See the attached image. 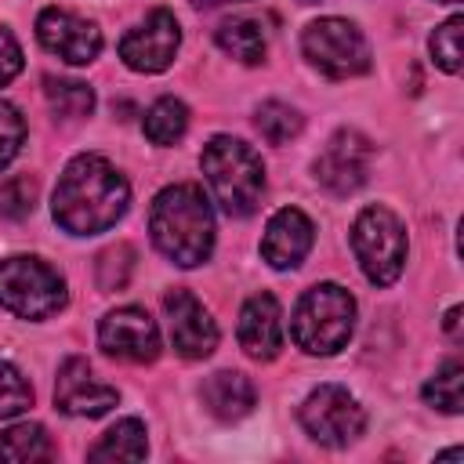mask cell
<instances>
[{"mask_svg":"<svg viewBox=\"0 0 464 464\" xmlns=\"http://www.w3.org/2000/svg\"><path fill=\"white\" fill-rule=\"evenodd\" d=\"M130 272H134V250L127 243H116L98 257V286L102 290H123Z\"/></svg>","mask_w":464,"mask_h":464,"instance_id":"484cf974","label":"cell"},{"mask_svg":"<svg viewBox=\"0 0 464 464\" xmlns=\"http://www.w3.org/2000/svg\"><path fill=\"white\" fill-rule=\"evenodd\" d=\"M279 301L272 294H254L239 312V344L250 359H276L283 348Z\"/></svg>","mask_w":464,"mask_h":464,"instance_id":"2e32d148","label":"cell"},{"mask_svg":"<svg viewBox=\"0 0 464 464\" xmlns=\"http://www.w3.org/2000/svg\"><path fill=\"white\" fill-rule=\"evenodd\" d=\"M116 399H120V392L102 384L87 359L72 355V359L62 362L58 381H54V406L62 413H69V417H102L116 406Z\"/></svg>","mask_w":464,"mask_h":464,"instance_id":"5bb4252c","label":"cell"},{"mask_svg":"<svg viewBox=\"0 0 464 464\" xmlns=\"http://www.w3.org/2000/svg\"><path fill=\"white\" fill-rule=\"evenodd\" d=\"M352 250L373 286H392L406 265V228L388 207H366L352 225Z\"/></svg>","mask_w":464,"mask_h":464,"instance_id":"8992f818","label":"cell"},{"mask_svg":"<svg viewBox=\"0 0 464 464\" xmlns=\"http://www.w3.org/2000/svg\"><path fill=\"white\" fill-rule=\"evenodd\" d=\"M33 207H36V181L29 174H14L0 185V214L4 218L18 221V218L33 214Z\"/></svg>","mask_w":464,"mask_h":464,"instance_id":"4316f807","label":"cell"},{"mask_svg":"<svg viewBox=\"0 0 464 464\" xmlns=\"http://www.w3.org/2000/svg\"><path fill=\"white\" fill-rule=\"evenodd\" d=\"M127 203H130L127 178L105 156L83 152L65 163L54 185L51 214L72 236H98L127 214Z\"/></svg>","mask_w":464,"mask_h":464,"instance_id":"6da1fadb","label":"cell"},{"mask_svg":"<svg viewBox=\"0 0 464 464\" xmlns=\"http://www.w3.org/2000/svg\"><path fill=\"white\" fill-rule=\"evenodd\" d=\"M424 402L442 410V413H460L464 410V366L450 359L428 384H424Z\"/></svg>","mask_w":464,"mask_h":464,"instance_id":"603a6c76","label":"cell"},{"mask_svg":"<svg viewBox=\"0 0 464 464\" xmlns=\"http://www.w3.org/2000/svg\"><path fill=\"white\" fill-rule=\"evenodd\" d=\"M98 344L127 362H152L160 355V330L145 308H116L98 323Z\"/></svg>","mask_w":464,"mask_h":464,"instance_id":"4fadbf2b","label":"cell"},{"mask_svg":"<svg viewBox=\"0 0 464 464\" xmlns=\"http://www.w3.org/2000/svg\"><path fill=\"white\" fill-rule=\"evenodd\" d=\"M149 232L163 257L196 268L214 250V210L199 185H167L149 210Z\"/></svg>","mask_w":464,"mask_h":464,"instance_id":"7a4b0ae2","label":"cell"},{"mask_svg":"<svg viewBox=\"0 0 464 464\" xmlns=\"http://www.w3.org/2000/svg\"><path fill=\"white\" fill-rule=\"evenodd\" d=\"M54 457V446L44 431V424H11L7 431H0V460H11V464H33V460H51Z\"/></svg>","mask_w":464,"mask_h":464,"instance_id":"ffe728a7","label":"cell"},{"mask_svg":"<svg viewBox=\"0 0 464 464\" xmlns=\"http://www.w3.org/2000/svg\"><path fill=\"white\" fill-rule=\"evenodd\" d=\"M460 29H464V18L460 14H453V18H446L435 33H431V58H435V65L442 69V72H460Z\"/></svg>","mask_w":464,"mask_h":464,"instance_id":"d4e9b609","label":"cell"},{"mask_svg":"<svg viewBox=\"0 0 464 464\" xmlns=\"http://www.w3.org/2000/svg\"><path fill=\"white\" fill-rule=\"evenodd\" d=\"M301 428L323 446H348L366 431V410L341 384H319L301 402Z\"/></svg>","mask_w":464,"mask_h":464,"instance_id":"ba28073f","label":"cell"},{"mask_svg":"<svg viewBox=\"0 0 464 464\" xmlns=\"http://www.w3.org/2000/svg\"><path fill=\"white\" fill-rule=\"evenodd\" d=\"M196 7H218V4H239V0H192Z\"/></svg>","mask_w":464,"mask_h":464,"instance_id":"1f68e13d","label":"cell"},{"mask_svg":"<svg viewBox=\"0 0 464 464\" xmlns=\"http://www.w3.org/2000/svg\"><path fill=\"white\" fill-rule=\"evenodd\" d=\"M304 58L330 80H348L370 69V44L348 18H315L301 33Z\"/></svg>","mask_w":464,"mask_h":464,"instance_id":"52a82bcc","label":"cell"},{"mask_svg":"<svg viewBox=\"0 0 464 464\" xmlns=\"http://www.w3.org/2000/svg\"><path fill=\"white\" fill-rule=\"evenodd\" d=\"M370 160H373L370 138L359 134V130H352V127H341V130L326 141V149L319 152V160H315V178H319V185H323L326 192L348 196V192H355V188L366 181Z\"/></svg>","mask_w":464,"mask_h":464,"instance_id":"9c48e42d","label":"cell"},{"mask_svg":"<svg viewBox=\"0 0 464 464\" xmlns=\"http://www.w3.org/2000/svg\"><path fill=\"white\" fill-rule=\"evenodd\" d=\"M439 4H460V0H439Z\"/></svg>","mask_w":464,"mask_h":464,"instance_id":"d6a6232c","label":"cell"},{"mask_svg":"<svg viewBox=\"0 0 464 464\" xmlns=\"http://www.w3.org/2000/svg\"><path fill=\"white\" fill-rule=\"evenodd\" d=\"M199 163H203L214 199L221 203L228 218H246L257 210L261 192H265V163L246 141L218 134L203 145Z\"/></svg>","mask_w":464,"mask_h":464,"instance_id":"3957f363","label":"cell"},{"mask_svg":"<svg viewBox=\"0 0 464 464\" xmlns=\"http://www.w3.org/2000/svg\"><path fill=\"white\" fill-rule=\"evenodd\" d=\"M163 312H167V326H170V344L178 355L185 359H207L218 348V323L210 319V312L181 286H174L163 297Z\"/></svg>","mask_w":464,"mask_h":464,"instance_id":"7c38bea8","label":"cell"},{"mask_svg":"<svg viewBox=\"0 0 464 464\" xmlns=\"http://www.w3.org/2000/svg\"><path fill=\"white\" fill-rule=\"evenodd\" d=\"M254 384L246 373H236V370H218L207 377L203 384V402L207 410L218 417V420H239L254 410Z\"/></svg>","mask_w":464,"mask_h":464,"instance_id":"e0dca14e","label":"cell"},{"mask_svg":"<svg viewBox=\"0 0 464 464\" xmlns=\"http://www.w3.org/2000/svg\"><path fill=\"white\" fill-rule=\"evenodd\" d=\"M145 424L138 417H123L116 420L94 446H91V460H141L145 457Z\"/></svg>","mask_w":464,"mask_h":464,"instance_id":"d6986e66","label":"cell"},{"mask_svg":"<svg viewBox=\"0 0 464 464\" xmlns=\"http://www.w3.org/2000/svg\"><path fill=\"white\" fill-rule=\"evenodd\" d=\"M442 326H446V334H450L453 341H460V308H450L446 319H442Z\"/></svg>","mask_w":464,"mask_h":464,"instance_id":"4dcf8cb0","label":"cell"},{"mask_svg":"<svg viewBox=\"0 0 464 464\" xmlns=\"http://www.w3.org/2000/svg\"><path fill=\"white\" fill-rule=\"evenodd\" d=\"M0 304L22 319H47L65 304V279L47 261L14 254L0 261Z\"/></svg>","mask_w":464,"mask_h":464,"instance_id":"5b68a950","label":"cell"},{"mask_svg":"<svg viewBox=\"0 0 464 464\" xmlns=\"http://www.w3.org/2000/svg\"><path fill=\"white\" fill-rule=\"evenodd\" d=\"M178 44H181V25L167 7H160L120 40V58L134 72H163L174 62Z\"/></svg>","mask_w":464,"mask_h":464,"instance_id":"30bf717a","label":"cell"},{"mask_svg":"<svg viewBox=\"0 0 464 464\" xmlns=\"http://www.w3.org/2000/svg\"><path fill=\"white\" fill-rule=\"evenodd\" d=\"M18 72H22V47L11 36V29L0 25V87L11 83Z\"/></svg>","mask_w":464,"mask_h":464,"instance_id":"f546056e","label":"cell"},{"mask_svg":"<svg viewBox=\"0 0 464 464\" xmlns=\"http://www.w3.org/2000/svg\"><path fill=\"white\" fill-rule=\"evenodd\" d=\"M218 47L243 65H257L265 58V47H268L265 25L257 18H228L218 25Z\"/></svg>","mask_w":464,"mask_h":464,"instance_id":"ac0fdd59","label":"cell"},{"mask_svg":"<svg viewBox=\"0 0 464 464\" xmlns=\"http://www.w3.org/2000/svg\"><path fill=\"white\" fill-rule=\"evenodd\" d=\"M355 326V297L337 283H319L304 290V297L294 308L290 334L297 348L308 355H334L348 344Z\"/></svg>","mask_w":464,"mask_h":464,"instance_id":"277c9868","label":"cell"},{"mask_svg":"<svg viewBox=\"0 0 464 464\" xmlns=\"http://www.w3.org/2000/svg\"><path fill=\"white\" fill-rule=\"evenodd\" d=\"M141 127H145V138H149L152 145H174V141L188 130V109H185V102H178V98H156V102L149 105Z\"/></svg>","mask_w":464,"mask_h":464,"instance_id":"44dd1931","label":"cell"},{"mask_svg":"<svg viewBox=\"0 0 464 464\" xmlns=\"http://www.w3.org/2000/svg\"><path fill=\"white\" fill-rule=\"evenodd\" d=\"M301 4H312V0H301Z\"/></svg>","mask_w":464,"mask_h":464,"instance_id":"836d02e7","label":"cell"},{"mask_svg":"<svg viewBox=\"0 0 464 464\" xmlns=\"http://www.w3.org/2000/svg\"><path fill=\"white\" fill-rule=\"evenodd\" d=\"M315 228L312 221L297 210V207H283L268 218L265 225V239H261V257L272 268H297L304 261V254L312 250Z\"/></svg>","mask_w":464,"mask_h":464,"instance_id":"9a60e30c","label":"cell"},{"mask_svg":"<svg viewBox=\"0 0 464 464\" xmlns=\"http://www.w3.org/2000/svg\"><path fill=\"white\" fill-rule=\"evenodd\" d=\"M36 36L40 44L58 54L62 62L69 65H91L102 51V33L94 22L72 14V11H62V7H47L40 11L36 18Z\"/></svg>","mask_w":464,"mask_h":464,"instance_id":"8fae6325","label":"cell"},{"mask_svg":"<svg viewBox=\"0 0 464 464\" xmlns=\"http://www.w3.org/2000/svg\"><path fill=\"white\" fill-rule=\"evenodd\" d=\"M44 91H47V102L54 112L69 116V120H80V116H91L94 109V91L80 80H54L47 76L44 80Z\"/></svg>","mask_w":464,"mask_h":464,"instance_id":"cb8c5ba5","label":"cell"},{"mask_svg":"<svg viewBox=\"0 0 464 464\" xmlns=\"http://www.w3.org/2000/svg\"><path fill=\"white\" fill-rule=\"evenodd\" d=\"M25 141V120L11 102H0V170L18 156Z\"/></svg>","mask_w":464,"mask_h":464,"instance_id":"f1b7e54d","label":"cell"},{"mask_svg":"<svg viewBox=\"0 0 464 464\" xmlns=\"http://www.w3.org/2000/svg\"><path fill=\"white\" fill-rule=\"evenodd\" d=\"M33 406V388L29 381L11 366L0 362V417H18Z\"/></svg>","mask_w":464,"mask_h":464,"instance_id":"83f0119b","label":"cell"},{"mask_svg":"<svg viewBox=\"0 0 464 464\" xmlns=\"http://www.w3.org/2000/svg\"><path fill=\"white\" fill-rule=\"evenodd\" d=\"M254 127H257V134H261L268 145H286L290 138L301 134L304 120H301V112L290 109L286 102H265V105L257 109V116H254Z\"/></svg>","mask_w":464,"mask_h":464,"instance_id":"7402d4cb","label":"cell"}]
</instances>
